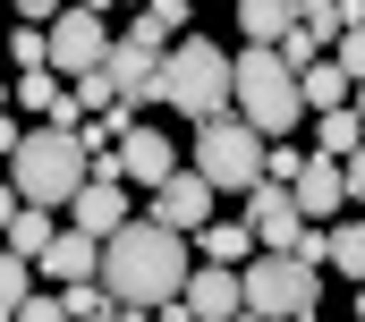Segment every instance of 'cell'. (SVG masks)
I'll return each mask as SVG.
<instances>
[{
  "label": "cell",
  "mask_w": 365,
  "mask_h": 322,
  "mask_svg": "<svg viewBox=\"0 0 365 322\" xmlns=\"http://www.w3.org/2000/svg\"><path fill=\"white\" fill-rule=\"evenodd\" d=\"M187 271H195V246H187L179 229H162V221H128V229L102 238V297L128 306V314L170 306L187 289Z\"/></svg>",
  "instance_id": "obj_1"
},
{
  "label": "cell",
  "mask_w": 365,
  "mask_h": 322,
  "mask_svg": "<svg viewBox=\"0 0 365 322\" xmlns=\"http://www.w3.org/2000/svg\"><path fill=\"white\" fill-rule=\"evenodd\" d=\"M230 102H238V119L272 145V136H297V119H306V102H297V68L280 60L272 43H247V51H230Z\"/></svg>",
  "instance_id": "obj_2"
},
{
  "label": "cell",
  "mask_w": 365,
  "mask_h": 322,
  "mask_svg": "<svg viewBox=\"0 0 365 322\" xmlns=\"http://www.w3.org/2000/svg\"><path fill=\"white\" fill-rule=\"evenodd\" d=\"M153 102L179 110V119H195V128H204V119H230V51L204 43V34H179V43L162 51Z\"/></svg>",
  "instance_id": "obj_3"
},
{
  "label": "cell",
  "mask_w": 365,
  "mask_h": 322,
  "mask_svg": "<svg viewBox=\"0 0 365 322\" xmlns=\"http://www.w3.org/2000/svg\"><path fill=\"white\" fill-rule=\"evenodd\" d=\"M86 145H77V128H26V145L9 153V187H17V204H34V212H68V195L86 187Z\"/></svg>",
  "instance_id": "obj_4"
},
{
  "label": "cell",
  "mask_w": 365,
  "mask_h": 322,
  "mask_svg": "<svg viewBox=\"0 0 365 322\" xmlns=\"http://www.w3.org/2000/svg\"><path fill=\"white\" fill-rule=\"evenodd\" d=\"M187 170H195L212 195H255V187H264V136H255L247 119H204Z\"/></svg>",
  "instance_id": "obj_5"
},
{
  "label": "cell",
  "mask_w": 365,
  "mask_h": 322,
  "mask_svg": "<svg viewBox=\"0 0 365 322\" xmlns=\"http://www.w3.org/2000/svg\"><path fill=\"white\" fill-rule=\"evenodd\" d=\"M238 289H247V314L297 322V314H314L323 271H314V263H297V254H255V263H238Z\"/></svg>",
  "instance_id": "obj_6"
},
{
  "label": "cell",
  "mask_w": 365,
  "mask_h": 322,
  "mask_svg": "<svg viewBox=\"0 0 365 322\" xmlns=\"http://www.w3.org/2000/svg\"><path fill=\"white\" fill-rule=\"evenodd\" d=\"M102 51H110V26H102L93 9H77V0H68L51 26H43V68H51L60 85L93 77V68H102Z\"/></svg>",
  "instance_id": "obj_7"
},
{
  "label": "cell",
  "mask_w": 365,
  "mask_h": 322,
  "mask_svg": "<svg viewBox=\"0 0 365 322\" xmlns=\"http://www.w3.org/2000/svg\"><path fill=\"white\" fill-rule=\"evenodd\" d=\"M128 221H136V212H128V178H119V161L102 153V161L86 170V187L68 195V229H86V238L102 246L110 229H128Z\"/></svg>",
  "instance_id": "obj_8"
},
{
  "label": "cell",
  "mask_w": 365,
  "mask_h": 322,
  "mask_svg": "<svg viewBox=\"0 0 365 322\" xmlns=\"http://www.w3.org/2000/svg\"><path fill=\"white\" fill-rule=\"evenodd\" d=\"M247 229H255V246H264V254H297V238H306L314 221L297 212V195H289V187H272V178H264V187L247 195Z\"/></svg>",
  "instance_id": "obj_9"
},
{
  "label": "cell",
  "mask_w": 365,
  "mask_h": 322,
  "mask_svg": "<svg viewBox=\"0 0 365 322\" xmlns=\"http://www.w3.org/2000/svg\"><path fill=\"white\" fill-rule=\"evenodd\" d=\"M102 77H110V93H119L128 110H145V102H153V77H162V51H153V43H136V34H110Z\"/></svg>",
  "instance_id": "obj_10"
},
{
  "label": "cell",
  "mask_w": 365,
  "mask_h": 322,
  "mask_svg": "<svg viewBox=\"0 0 365 322\" xmlns=\"http://www.w3.org/2000/svg\"><path fill=\"white\" fill-rule=\"evenodd\" d=\"M145 221H162V229H179V238H195V229H204V221H212V187H204V178H195V170H170V178H162V187H153V212H145Z\"/></svg>",
  "instance_id": "obj_11"
},
{
  "label": "cell",
  "mask_w": 365,
  "mask_h": 322,
  "mask_svg": "<svg viewBox=\"0 0 365 322\" xmlns=\"http://www.w3.org/2000/svg\"><path fill=\"white\" fill-rule=\"evenodd\" d=\"M110 161H119V178H128V187H162V178L179 170V145H170L153 119H136V128L119 136V153H110Z\"/></svg>",
  "instance_id": "obj_12"
},
{
  "label": "cell",
  "mask_w": 365,
  "mask_h": 322,
  "mask_svg": "<svg viewBox=\"0 0 365 322\" xmlns=\"http://www.w3.org/2000/svg\"><path fill=\"white\" fill-rule=\"evenodd\" d=\"M179 306H187L195 322H230V314H247V289H238L230 263H195L187 289H179Z\"/></svg>",
  "instance_id": "obj_13"
},
{
  "label": "cell",
  "mask_w": 365,
  "mask_h": 322,
  "mask_svg": "<svg viewBox=\"0 0 365 322\" xmlns=\"http://www.w3.org/2000/svg\"><path fill=\"white\" fill-rule=\"evenodd\" d=\"M289 195H297V212H306V221L323 229V221H331V212L349 204V187H340V161L306 153V161H297V178H289Z\"/></svg>",
  "instance_id": "obj_14"
},
{
  "label": "cell",
  "mask_w": 365,
  "mask_h": 322,
  "mask_svg": "<svg viewBox=\"0 0 365 322\" xmlns=\"http://www.w3.org/2000/svg\"><path fill=\"white\" fill-rule=\"evenodd\" d=\"M34 263H43V271H51V280H60V289H68V280H102V246H93L86 229H60V238L43 246V254H34Z\"/></svg>",
  "instance_id": "obj_15"
},
{
  "label": "cell",
  "mask_w": 365,
  "mask_h": 322,
  "mask_svg": "<svg viewBox=\"0 0 365 322\" xmlns=\"http://www.w3.org/2000/svg\"><path fill=\"white\" fill-rule=\"evenodd\" d=\"M195 263H230V271H238V263H255V254H264V246H255V229H247V221H204V229H195Z\"/></svg>",
  "instance_id": "obj_16"
},
{
  "label": "cell",
  "mask_w": 365,
  "mask_h": 322,
  "mask_svg": "<svg viewBox=\"0 0 365 322\" xmlns=\"http://www.w3.org/2000/svg\"><path fill=\"white\" fill-rule=\"evenodd\" d=\"M297 102H306L314 119H323V110H349V77H340V60H331V51H323L314 68H297Z\"/></svg>",
  "instance_id": "obj_17"
},
{
  "label": "cell",
  "mask_w": 365,
  "mask_h": 322,
  "mask_svg": "<svg viewBox=\"0 0 365 322\" xmlns=\"http://www.w3.org/2000/svg\"><path fill=\"white\" fill-rule=\"evenodd\" d=\"M297 26V0H238V34L247 43H280Z\"/></svg>",
  "instance_id": "obj_18"
},
{
  "label": "cell",
  "mask_w": 365,
  "mask_h": 322,
  "mask_svg": "<svg viewBox=\"0 0 365 322\" xmlns=\"http://www.w3.org/2000/svg\"><path fill=\"white\" fill-rule=\"evenodd\" d=\"M128 34H136V43H153V51H162V43H179V34H187V0H145Z\"/></svg>",
  "instance_id": "obj_19"
},
{
  "label": "cell",
  "mask_w": 365,
  "mask_h": 322,
  "mask_svg": "<svg viewBox=\"0 0 365 322\" xmlns=\"http://www.w3.org/2000/svg\"><path fill=\"white\" fill-rule=\"evenodd\" d=\"M357 145H365V119H357V110H323V119H314V153H323V161H349Z\"/></svg>",
  "instance_id": "obj_20"
},
{
  "label": "cell",
  "mask_w": 365,
  "mask_h": 322,
  "mask_svg": "<svg viewBox=\"0 0 365 322\" xmlns=\"http://www.w3.org/2000/svg\"><path fill=\"white\" fill-rule=\"evenodd\" d=\"M0 238H9V254H26V263H34L43 246L60 238V221H51V212H34V204H17V221H9Z\"/></svg>",
  "instance_id": "obj_21"
},
{
  "label": "cell",
  "mask_w": 365,
  "mask_h": 322,
  "mask_svg": "<svg viewBox=\"0 0 365 322\" xmlns=\"http://www.w3.org/2000/svg\"><path fill=\"white\" fill-rule=\"evenodd\" d=\"M323 263H340L349 280H365V221H340V229H323Z\"/></svg>",
  "instance_id": "obj_22"
},
{
  "label": "cell",
  "mask_w": 365,
  "mask_h": 322,
  "mask_svg": "<svg viewBox=\"0 0 365 322\" xmlns=\"http://www.w3.org/2000/svg\"><path fill=\"white\" fill-rule=\"evenodd\" d=\"M26 297H34V263H26V254H9V246H0V322L17 314V306H26Z\"/></svg>",
  "instance_id": "obj_23"
},
{
  "label": "cell",
  "mask_w": 365,
  "mask_h": 322,
  "mask_svg": "<svg viewBox=\"0 0 365 322\" xmlns=\"http://www.w3.org/2000/svg\"><path fill=\"white\" fill-rule=\"evenodd\" d=\"M17 102H26V110H43V119H51V110H60V102H68V85L51 77V68H17Z\"/></svg>",
  "instance_id": "obj_24"
},
{
  "label": "cell",
  "mask_w": 365,
  "mask_h": 322,
  "mask_svg": "<svg viewBox=\"0 0 365 322\" xmlns=\"http://www.w3.org/2000/svg\"><path fill=\"white\" fill-rule=\"evenodd\" d=\"M297 26H306L314 43H331V34L349 26V0H297Z\"/></svg>",
  "instance_id": "obj_25"
},
{
  "label": "cell",
  "mask_w": 365,
  "mask_h": 322,
  "mask_svg": "<svg viewBox=\"0 0 365 322\" xmlns=\"http://www.w3.org/2000/svg\"><path fill=\"white\" fill-rule=\"evenodd\" d=\"M331 60H340L349 85H365V26H340V34H331Z\"/></svg>",
  "instance_id": "obj_26"
},
{
  "label": "cell",
  "mask_w": 365,
  "mask_h": 322,
  "mask_svg": "<svg viewBox=\"0 0 365 322\" xmlns=\"http://www.w3.org/2000/svg\"><path fill=\"white\" fill-rule=\"evenodd\" d=\"M60 306H68V322H93L110 297H102V280H68V289H60Z\"/></svg>",
  "instance_id": "obj_27"
},
{
  "label": "cell",
  "mask_w": 365,
  "mask_h": 322,
  "mask_svg": "<svg viewBox=\"0 0 365 322\" xmlns=\"http://www.w3.org/2000/svg\"><path fill=\"white\" fill-rule=\"evenodd\" d=\"M68 102H77V110H110V102H119V93H110V77H102V68H93V77H77V85H68Z\"/></svg>",
  "instance_id": "obj_28"
},
{
  "label": "cell",
  "mask_w": 365,
  "mask_h": 322,
  "mask_svg": "<svg viewBox=\"0 0 365 322\" xmlns=\"http://www.w3.org/2000/svg\"><path fill=\"white\" fill-rule=\"evenodd\" d=\"M9 60H17V68H43V26H17V34H9Z\"/></svg>",
  "instance_id": "obj_29"
},
{
  "label": "cell",
  "mask_w": 365,
  "mask_h": 322,
  "mask_svg": "<svg viewBox=\"0 0 365 322\" xmlns=\"http://www.w3.org/2000/svg\"><path fill=\"white\" fill-rule=\"evenodd\" d=\"M9 322H68V306H60V297H26Z\"/></svg>",
  "instance_id": "obj_30"
},
{
  "label": "cell",
  "mask_w": 365,
  "mask_h": 322,
  "mask_svg": "<svg viewBox=\"0 0 365 322\" xmlns=\"http://www.w3.org/2000/svg\"><path fill=\"white\" fill-rule=\"evenodd\" d=\"M340 187H349V204H365V145L340 161Z\"/></svg>",
  "instance_id": "obj_31"
},
{
  "label": "cell",
  "mask_w": 365,
  "mask_h": 322,
  "mask_svg": "<svg viewBox=\"0 0 365 322\" xmlns=\"http://www.w3.org/2000/svg\"><path fill=\"white\" fill-rule=\"evenodd\" d=\"M17 9H26V26H51V17H60L68 0H17Z\"/></svg>",
  "instance_id": "obj_32"
},
{
  "label": "cell",
  "mask_w": 365,
  "mask_h": 322,
  "mask_svg": "<svg viewBox=\"0 0 365 322\" xmlns=\"http://www.w3.org/2000/svg\"><path fill=\"white\" fill-rule=\"evenodd\" d=\"M17 145H26V128H17V119H9V110H0V161L17 153Z\"/></svg>",
  "instance_id": "obj_33"
},
{
  "label": "cell",
  "mask_w": 365,
  "mask_h": 322,
  "mask_svg": "<svg viewBox=\"0 0 365 322\" xmlns=\"http://www.w3.org/2000/svg\"><path fill=\"white\" fill-rule=\"evenodd\" d=\"M9 221H17V187L0 178V229H9Z\"/></svg>",
  "instance_id": "obj_34"
},
{
  "label": "cell",
  "mask_w": 365,
  "mask_h": 322,
  "mask_svg": "<svg viewBox=\"0 0 365 322\" xmlns=\"http://www.w3.org/2000/svg\"><path fill=\"white\" fill-rule=\"evenodd\" d=\"M93 322H136V314H128V306H102V314H93Z\"/></svg>",
  "instance_id": "obj_35"
},
{
  "label": "cell",
  "mask_w": 365,
  "mask_h": 322,
  "mask_svg": "<svg viewBox=\"0 0 365 322\" xmlns=\"http://www.w3.org/2000/svg\"><path fill=\"white\" fill-rule=\"evenodd\" d=\"M349 110H357V119H365V85H349Z\"/></svg>",
  "instance_id": "obj_36"
},
{
  "label": "cell",
  "mask_w": 365,
  "mask_h": 322,
  "mask_svg": "<svg viewBox=\"0 0 365 322\" xmlns=\"http://www.w3.org/2000/svg\"><path fill=\"white\" fill-rule=\"evenodd\" d=\"M349 26H365V0H349Z\"/></svg>",
  "instance_id": "obj_37"
},
{
  "label": "cell",
  "mask_w": 365,
  "mask_h": 322,
  "mask_svg": "<svg viewBox=\"0 0 365 322\" xmlns=\"http://www.w3.org/2000/svg\"><path fill=\"white\" fill-rule=\"evenodd\" d=\"M357 322H365V280H357Z\"/></svg>",
  "instance_id": "obj_38"
},
{
  "label": "cell",
  "mask_w": 365,
  "mask_h": 322,
  "mask_svg": "<svg viewBox=\"0 0 365 322\" xmlns=\"http://www.w3.org/2000/svg\"><path fill=\"white\" fill-rule=\"evenodd\" d=\"M230 322H264V314H230Z\"/></svg>",
  "instance_id": "obj_39"
},
{
  "label": "cell",
  "mask_w": 365,
  "mask_h": 322,
  "mask_svg": "<svg viewBox=\"0 0 365 322\" xmlns=\"http://www.w3.org/2000/svg\"><path fill=\"white\" fill-rule=\"evenodd\" d=\"M0 110H9V85H0Z\"/></svg>",
  "instance_id": "obj_40"
},
{
  "label": "cell",
  "mask_w": 365,
  "mask_h": 322,
  "mask_svg": "<svg viewBox=\"0 0 365 322\" xmlns=\"http://www.w3.org/2000/svg\"><path fill=\"white\" fill-rule=\"evenodd\" d=\"M128 9H145V0H128Z\"/></svg>",
  "instance_id": "obj_41"
},
{
  "label": "cell",
  "mask_w": 365,
  "mask_h": 322,
  "mask_svg": "<svg viewBox=\"0 0 365 322\" xmlns=\"http://www.w3.org/2000/svg\"><path fill=\"white\" fill-rule=\"evenodd\" d=\"M297 322H314V314H297Z\"/></svg>",
  "instance_id": "obj_42"
}]
</instances>
